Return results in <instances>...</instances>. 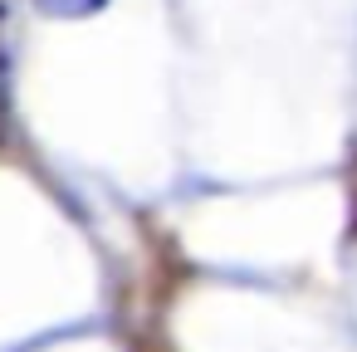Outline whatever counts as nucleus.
I'll return each instance as SVG.
<instances>
[{
  "instance_id": "nucleus-3",
  "label": "nucleus",
  "mask_w": 357,
  "mask_h": 352,
  "mask_svg": "<svg viewBox=\"0 0 357 352\" xmlns=\"http://www.w3.org/2000/svg\"><path fill=\"white\" fill-rule=\"evenodd\" d=\"M6 132H10V108H6V89H0V147H6Z\"/></svg>"
},
{
  "instance_id": "nucleus-2",
  "label": "nucleus",
  "mask_w": 357,
  "mask_h": 352,
  "mask_svg": "<svg viewBox=\"0 0 357 352\" xmlns=\"http://www.w3.org/2000/svg\"><path fill=\"white\" fill-rule=\"evenodd\" d=\"M6 25H10V0H0V64H6Z\"/></svg>"
},
{
  "instance_id": "nucleus-1",
  "label": "nucleus",
  "mask_w": 357,
  "mask_h": 352,
  "mask_svg": "<svg viewBox=\"0 0 357 352\" xmlns=\"http://www.w3.org/2000/svg\"><path fill=\"white\" fill-rule=\"evenodd\" d=\"M45 15H59V20H84V15H98L108 0H35Z\"/></svg>"
}]
</instances>
